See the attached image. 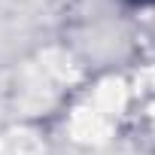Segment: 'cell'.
<instances>
[{"mask_svg":"<svg viewBox=\"0 0 155 155\" xmlns=\"http://www.w3.org/2000/svg\"><path fill=\"white\" fill-rule=\"evenodd\" d=\"M122 3H125L128 9H137V12H143V9H155V0H122Z\"/></svg>","mask_w":155,"mask_h":155,"instance_id":"1","label":"cell"}]
</instances>
